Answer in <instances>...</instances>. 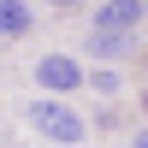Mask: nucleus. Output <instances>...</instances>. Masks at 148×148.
<instances>
[{"mask_svg": "<svg viewBox=\"0 0 148 148\" xmlns=\"http://www.w3.org/2000/svg\"><path fill=\"white\" fill-rule=\"evenodd\" d=\"M30 125H36V130H42V136H47V142H65V148H77L83 136H89V125H83V119H77V113H71V107H65V101H53V95H42V101H36V107H30Z\"/></svg>", "mask_w": 148, "mask_h": 148, "instance_id": "obj_1", "label": "nucleus"}, {"mask_svg": "<svg viewBox=\"0 0 148 148\" xmlns=\"http://www.w3.org/2000/svg\"><path fill=\"white\" fill-rule=\"evenodd\" d=\"M53 6H77V0H53Z\"/></svg>", "mask_w": 148, "mask_h": 148, "instance_id": "obj_6", "label": "nucleus"}, {"mask_svg": "<svg viewBox=\"0 0 148 148\" xmlns=\"http://www.w3.org/2000/svg\"><path fill=\"white\" fill-rule=\"evenodd\" d=\"M125 42H130V36H107V30H95V53H107V59L125 53Z\"/></svg>", "mask_w": 148, "mask_h": 148, "instance_id": "obj_5", "label": "nucleus"}, {"mask_svg": "<svg viewBox=\"0 0 148 148\" xmlns=\"http://www.w3.org/2000/svg\"><path fill=\"white\" fill-rule=\"evenodd\" d=\"M36 83H42L53 101H65L71 89H83V83H89V71H83L77 59H65V53H47V59H36Z\"/></svg>", "mask_w": 148, "mask_h": 148, "instance_id": "obj_2", "label": "nucleus"}, {"mask_svg": "<svg viewBox=\"0 0 148 148\" xmlns=\"http://www.w3.org/2000/svg\"><path fill=\"white\" fill-rule=\"evenodd\" d=\"M142 24V0H101V12H95V30L107 36H130Z\"/></svg>", "mask_w": 148, "mask_h": 148, "instance_id": "obj_3", "label": "nucleus"}, {"mask_svg": "<svg viewBox=\"0 0 148 148\" xmlns=\"http://www.w3.org/2000/svg\"><path fill=\"white\" fill-rule=\"evenodd\" d=\"M30 6H24V0H0V36H24L30 30Z\"/></svg>", "mask_w": 148, "mask_h": 148, "instance_id": "obj_4", "label": "nucleus"}]
</instances>
